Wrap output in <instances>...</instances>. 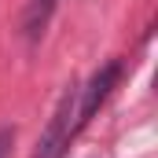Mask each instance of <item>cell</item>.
Returning <instances> with one entry per match:
<instances>
[{"mask_svg": "<svg viewBox=\"0 0 158 158\" xmlns=\"http://www.w3.org/2000/svg\"><path fill=\"white\" fill-rule=\"evenodd\" d=\"M118 74H121V63H107L103 70H96L92 74V81H88V88L81 92L77 88V96H81V107H77V114H74V129H81V125H88L92 121V114L99 110V103L110 96V88L118 85Z\"/></svg>", "mask_w": 158, "mask_h": 158, "instance_id": "2", "label": "cell"}, {"mask_svg": "<svg viewBox=\"0 0 158 158\" xmlns=\"http://www.w3.org/2000/svg\"><path fill=\"white\" fill-rule=\"evenodd\" d=\"M55 4H59V0H30V4H26V11H22V37L30 40V44H37V40L44 37Z\"/></svg>", "mask_w": 158, "mask_h": 158, "instance_id": "3", "label": "cell"}, {"mask_svg": "<svg viewBox=\"0 0 158 158\" xmlns=\"http://www.w3.org/2000/svg\"><path fill=\"white\" fill-rule=\"evenodd\" d=\"M15 143V132L11 129H0V158H7V147Z\"/></svg>", "mask_w": 158, "mask_h": 158, "instance_id": "4", "label": "cell"}, {"mask_svg": "<svg viewBox=\"0 0 158 158\" xmlns=\"http://www.w3.org/2000/svg\"><path fill=\"white\" fill-rule=\"evenodd\" d=\"M74 114H77V85L70 81L63 88L59 103H55V114L48 118V129L40 132V143L33 151V158H63V151L70 147V136L77 132L74 129Z\"/></svg>", "mask_w": 158, "mask_h": 158, "instance_id": "1", "label": "cell"}]
</instances>
